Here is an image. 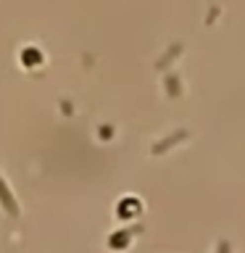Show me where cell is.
<instances>
[{
	"label": "cell",
	"instance_id": "cell-2",
	"mask_svg": "<svg viewBox=\"0 0 245 253\" xmlns=\"http://www.w3.org/2000/svg\"><path fill=\"white\" fill-rule=\"evenodd\" d=\"M227 251H229V248H227V243H221V245H219V253H227Z\"/></svg>",
	"mask_w": 245,
	"mask_h": 253
},
{
	"label": "cell",
	"instance_id": "cell-1",
	"mask_svg": "<svg viewBox=\"0 0 245 253\" xmlns=\"http://www.w3.org/2000/svg\"><path fill=\"white\" fill-rule=\"evenodd\" d=\"M0 201H3V206L8 209V213H11V216H16V203H13V198H11V193H8V187H5V182L0 179Z\"/></svg>",
	"mask_w": 245,
	"mask_h": 253
}]
</instances>
